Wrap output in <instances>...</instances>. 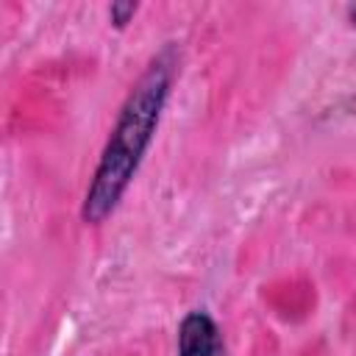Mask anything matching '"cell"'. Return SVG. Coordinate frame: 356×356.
<instances>
[{
    "label": "cell",
    "mask_w": 356,
    "mask_h": 356,
    "mask_svg": "<svg viewBox=\"0 0 356 356\" xmlns=\"http://www.w3.org/2000/svg\"><path fill=\"white\" fill-rule=\"evenodd\" d=\"M348 19L350 25H356V6H348Z\"/></svg>",
    "instance_id": "277c9868"
},
{
    "label": "cell",
    "mask_w": 356,
    "mask_h": 356,
    "mask_svg": "<svg viewBox=\"0 0 356 356\" xmlns=\"http://www.w3.org/2000/svg\"><path fill=\"white\" fill-rule=\"evenodd\" d=\"M178 356H222V334L203 309L186 312L178 325Z\"/></svg>",
    "instance_id": "7a4b0ae2"
},
{
    "label": "cell",
    "mask_w": 356,
    "mask_h": 356,
    "mask_svg": "<svg viewBox=\"0 0 356 356\" xmlns=\"http://www.w3.org/2000/svg\"><path fill=\"white\" fill-rule=\"evenodd\" d=\"M175 67H178V50L175 44H164L150 58L139 81L131 86L81 206V220L86 225H100L117 209L120 197L134 181L142 156L150 147L153 134L159 128L175 78Z\"/></svg>",
    "instance_id": "6da1fadb"
},
{
    "label": "cell",
    "mask_w": 356,
    "mask_h": 356,
    "mask_svg": "<svg viewBox=\"0 0 356 356\" xmlns=\"http://www.w3.org/2000/svg\"><path fill=\"white\" fill-rule=\"evenodd\" d=\"M136 11H139V3H134V0H117V3L108 6V19H111L114 28H125L134 19Z\"/></svg>",
    "instance_id": "3957f363"
}]
</instances>
